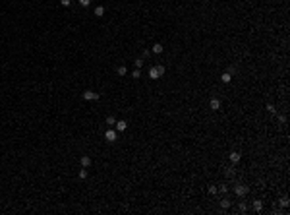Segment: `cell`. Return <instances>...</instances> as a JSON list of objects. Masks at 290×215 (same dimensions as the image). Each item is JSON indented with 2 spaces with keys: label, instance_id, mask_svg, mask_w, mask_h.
Here are the masks:
<instances>
[{
  "label": "cell",
  "instance_id": "6da1fadb",
  "mask_svg": "<svg viewBox=\"0 0 290 215\" xmlns=\"http://www.w3.org/2000/svg\"><path fill=\"white\" fill-rule=\"evenodd\" d=\"M248 192H249L248 186H244V184H236V186H234V194H236L238 198H244Z\"/></svg>",
  "mask_w": 290,
  "mask_h": 215
},
{
  "label": "cell",
  "instance_id": "7a4b0ae2",
  "mask_svg": "<svg viewBox=\"0 0 290 215\" xmlns=\"http://www.w3.org/2000/svg\"><path fill=\"white\" fill-rule=\"evenodd\" d=\"M101 97V95L99 93H95V91H83V99H85V101H97V99Z\"/></svg>",
  "mask_w": 290,
  "mask_h": 215
},
{
  "label": "cell",
  "instance_id": "3957f363",
  "mask_svg": "<svg viewBox=\"0 0 290 215\" xmlns=\"http://www.w3.org/2000/svg\"><path fill=\"white\" fill-rule=\"evenodd\" d=\"M105 140L108 141V144H112V141H116V130H112V128H108V130L105 132Z\"/></svg>",
  "mask_w": 290,
  "mask_h": 215
},
{
  "label": "cell",
  "instance_id": "277c9868",
  "mask_svg": "<svg viewBox=\"0 0 290 215\" xmlns=\"http://www.w3.org/2000/svg\"><path fill=\"white\" fill-rule=\"evenodd\" d=\"M114 128H116V132H124L126 128H128V122H126V120H116Z\"/></svg>",
  "mask_w": 290,
  "mask_h": 215
},
{
  "label": "cell",
  "instance_id": "5b68a950",
  "mask_svg": "<svg viewBox=\"0 0 290 215\" xmlns=\"http://www.w3.org/2000/svg\"><path fill=\"white\" fill-rule=\"evenodd\" d=\"M209 107H211V111H219V109H221V101L217 97H213L211 101H209Z\"/></svg>",
  "mask_w": 290,
  "mask_h": 215
},
{
  "label": "cell",
  "instance_id": "8992f818",
  "mask_svg": "<svg viewBox=\"0 0 290 215\" xmlns=\"http://www.w3.org/2000/svg\"><path fill=\"white\" fill-rule=\"evenodd\" d=\"M79 163H81V167H85V169H87V167H91L93 159H91V157H89V155H83L81 159H79Z\"/></svg>",
  "mask_w": 290,
  "mask_h": 215
},
{
  "label": "cell",
  "instance_id": "52a82bcc",
  "mask_svg": "<svg viewBox=\"0 0 290 215\" xmlns=\"http://www.w3.org/2000/svg\"><path fill=\"white\" fill-rule=\"evenodd\" d=\"M228 157H230V163L234 165V163H238V161L242 159V153H240V151H232V153L228 155Z\"/></svg>",
  "mask_w": 290,
  "mask_h": 215
},
{
  "label": "cell",
  "instance_id": "ba28073f",
  "mask_svg": "<svg viewBox=\"0 0 290 215\" xmlns=\"http://www.w3.org/2000/svg\"><path fill=\"white\" fill-rule=\"evenodd\" d=\"M149 78H151V80H159V78H161V74H159V70H157V66L149 68Z\"/></svg>",
  "mask_w": 290,
  "mask_h": 215
},
{
  "label": "cell",
  "instance_id": "9c48e42d",
  "mask_svg": "<svg viewBox=\"0 0 290 215\" xmlns=\"http://www.w3.org/2000/svg\"><path fill=\"white\" fill-rule=\"evenodd\" d=\"M162 51H165V47H162L161 43H155V45H153V49H151V52H155V54H161Z\"/></svg>",
  "mask_w": 290,
  "mask_h": 215
},
{
  "label": "cell",
  "instance_id": "30bf717a",
  "mask_svg": "<svg viewBox=\"0 0 290 215\" xmlns=\"http://www.w3.org/2000/svg\"><path fill=\"white\" fill-rule=\"evenodd\" d=\"M253 209L257 211V213H261V211H263V201L261 200H255V201H253Z\"/></svg>",
  "mask_w": 290,
  "mask_h": 215
},
{
  "label": "cell",
  "instance_id": "8fae6325",
  "mask_svg": "<svg viewBox=\"0 0 290 215\" xmlns=\"http://www.w3.org/2000/svg\"><path fill=\"white\" fill-rule=\"evenodd\" d=\"M95 16L97 18H103V16H105V6H97L95 8Z\"/></svg>",
  "mask_w": 290,
  "mask_h": 215
},
{
  "label": "cell",
  "instance_id": "7c38bea8",
  "mask_svg": "<svg viewBox=\"0 0 290 215\" xmlns=\"http://www.w3.org/2000/svg\"><path fill=\"white\" fill-rule=\"evenodd\" d=\"M230 204H232V201L228 200V198H222V200H221V207H222V209H228V207H230Z\"/></svg>",
  "mask_w": 290,
  "mask_h": 215
},
{
  "label": "cell",
  "instance_id": "4fadbf2b",
  "mask_svg": "<svg viewBox=\"0 0 290 215\" xmlns=\"http://www.w3.org/2000/svg\"><path fill=\"white\" fill-rule=\"evenodd\" d=\"M221 80L224 81V84H230V81H232V74H228V72H224V74L221 76Z\"/></svg>",
  "mask_w": 290,
  "mask_h": 215
},
{
  "label": "cell",
  "instance_id": "5bb4252c",
  "mask_svg": "<svg viewBox=\"0 0 290 215\" xmlns=\"http://www.w3.org/2000/svg\"><path fill=\"white\" fill-rule=\"evenodd\" d=\"M116 72H118V76H126V74H128V68H126V66H118Z\"/></svg>",
  "mask_w": 290,
  "mask_h": 215
},
{
  "label": "cell",
  "instance_id": "9a60e30c",
  "mask_svg": "<svg viewBox=\"0 0 290 215\" xmlns=\"http://www.w3.org/2000/svg\"><path fill=\"white\" fill-rule=\"evenodd\" d=\"M106 124H108V128H112L116 124V118L114 116H106Z\"/></svg>",
  "mask_w": 290,
  "mask_h": 215
},
{
  "label": "cell",
  "instance_id": "2e32d148",
  "mask_svg": "<svg viewBox=\"0 0 290 215\" xmlns=\"http://www.w3.org/2000/svg\"><path fill=\"white\" fill-rule=\"evenodd\" d=\"M224 174H226V176H234V174H236V169H234V167H228Z\"/></svg>",
  "mask_w": 290,
  "mask_h": 215
},
{
  "label": "cell",
  "instance_id": "e0dca14e",
  "mask_svg": "<svg viewBox=\"0 0 290 215\" xmlns=\"http://www.w3.org/2000/svg\"><path fill=\"white\" fill-rule=\"evenodd\" d=\"M78 176L81 178V180H85V178H87V171H85V167H83L81 171H79V173H78Z\"/></svg>",
  "mask_w": 290,
  "mask_h": 215
},
{
  "label": "cell",
  "instance_id": "ac0fdd59",
  "mask_svg": "<svg viewBox=\"0 0 290 215\" xmlns=\"http://www.w3.org/2000/svg\"><path fill=\"white\" fill-rule=\"evenodd\" d=\"M288 204H290V200H288V196H284V198H281V206H282V207H288Z\"/></svg>",
  "mask_w": 290,
  "mask_h": 215
},
{
  "label": "cell",
  "instance_id": "d6986e66",
  "mask_svg": "<svg viewBox=\"0 0 290 215\" xmlns=\"http://www.w3.org/2000/svg\"><path fill=\"white\" fill-rule=\"evenodd\" d=\"M139 76H141V70H139V68H135V70L132 72V78H135V80H138Z\"/></svg>",
  "mask_w": 290,
  "mask_h": 215
},
{
  "label": "cell",
  "instance_id": "ffe728a7",
  "mask_svg": "<svg viewBox=\"0 0 290 215\" xmlns=\"http://www.w3.org/2000/svg\"><path fill=\"white\" fill-rule=\"evenodd\" d=\"M267 111H269V112H273V114H275V112H276V109H275V105H273V103H267Z\"/></svg>",
  "mask_w": 290,
  "mask_h": 215
},
{
  "label": "cell",
  "instance_id": "44dd1931",
  "mask_svg": "<svg viewBox=\"0 0 290 215\" xmlns=\"http://www.w3.org/2000/svg\"><path fill=\"white\" fill-rule=\"evenodd\" d=\"M238 209L242 211V213H246V211H248V206H246L244 201H242V204H240V206H238Z\"/></svg>",
  "mask_w": 290,
  "mask_h": 215
},
{
  "label": "cell",
  "instance_id": "7402d4cb",
  "mask_svg": "<svg viewBox=\"0 0 290 215\" xmlns=\"http://www.w3.org/2000/svg\"><path fill=\"white\" fill-rule=\"evenodd\" d=\"M209 194H213V196L219 194V188H217V186H209Z\"/></svg>",
  "mask_w": 290,
  "mask_h": 215
},
{
  "label": "cell",
  "instance_id": "603a6c76",
  "mask_svg": "<svg viewBox=\"0 0 290 215\" xmlns=\"http://www.w3.org/2000/svg\"><path fill=\"white\" fill-rule=\"evenodd\" d=\"M134 64H135V68H139V70H141V66H143V58H138Z\"/></svg>",
  "mask_w": 290,
  "mask_h": 215
},
{
  "label": "cell",
  "instance_id": "cb8c5ba5",
  "mask_svg": "<svg viewBox=\"0 0 290 215\" xmlns=\"http://www.w3.org/2000/svg\"><path fill=\"white\" fill-rule=\"evenodd\" d=\"M78 2H79V4L83 6V8H87V6L91 4V0H78Z\"/></svg>",
  "mask_w": 290,
  "mask_h": 215
},
{
  "label": "cell",
  "instance_id": "d4e9b609",
  "mask_svg": "<svg viewBox=\"0 0 290 215\" xmlns=\"http://www.w3.org/2000/svg\"><path fill=\"white\" fill-rule=\"evenodd\" d=\"M157 70H159V74H165V70H166V68H165V66H162V64H159V66H157Z\"/></svg>",
  "mask_w": 290,
  "mask_h": 215
},
{
  "label": "cell",
  "instance_id": "484cf974",
  "mask_svg": "<svg viewBox=\"0 0 290 215\" xmlns=\"http://www.w3.org/2000/svg\"><path fill=\"white\" fill-rule=\"evenodd\" d=\"M226 72H228V74H232V76H234V74H236V66H228V70H226Z\"/></svg>",
  "mask_w": 290,
  "mask_h": 215
},
{
  "label": "cell",
  "instance_id": "4316f807",
  "mask_svg": "<svg viewBox=\"0 0 290 215\" xmlns=\"http://www.w3.org/2000/svg\"><path fill=\"white\" fill-rule=\"evenodd\" d=\"M149 56H151V51H147V49H145V51H143V58H149Z\"/></svg>",
  "mask_w": 290,
  "mask_h": 215
},
{
  "label": "cell",
  "instance_id": "83f0119b",
  "mask_svg": "<svg viewBox=\"0 0 290 215\" xmlns=\"http://www.w3.org/2000/svg\"><path fill=\"white\" fill-rule=\"evenodd\" d=\"M219 192H222V194H226V192H228V186H221V188H219Z\"/></svg>",
  "mask_w": 290,
  "mask_h": 215
},
{
  "label": "cell",
  "instance_id": "f1b7e54d",
  "mask_svg": "<svg viewBox=\"0 0 290 215\" xmlns=\"http://www.w3.org/2000/svg\"><path fill=\"white\" fill-rule=\"evenodd\" d=\"M60 2H62V6H70L72 4V0H60Z\"/></svg>",
  "mask_w": 290,
  "mask_h": 215
}]
</instances>
